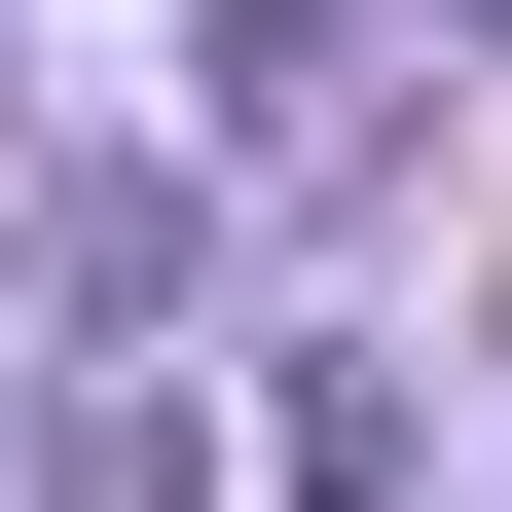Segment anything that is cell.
Instances as JSON below:
<instances>
[]
</instances>
